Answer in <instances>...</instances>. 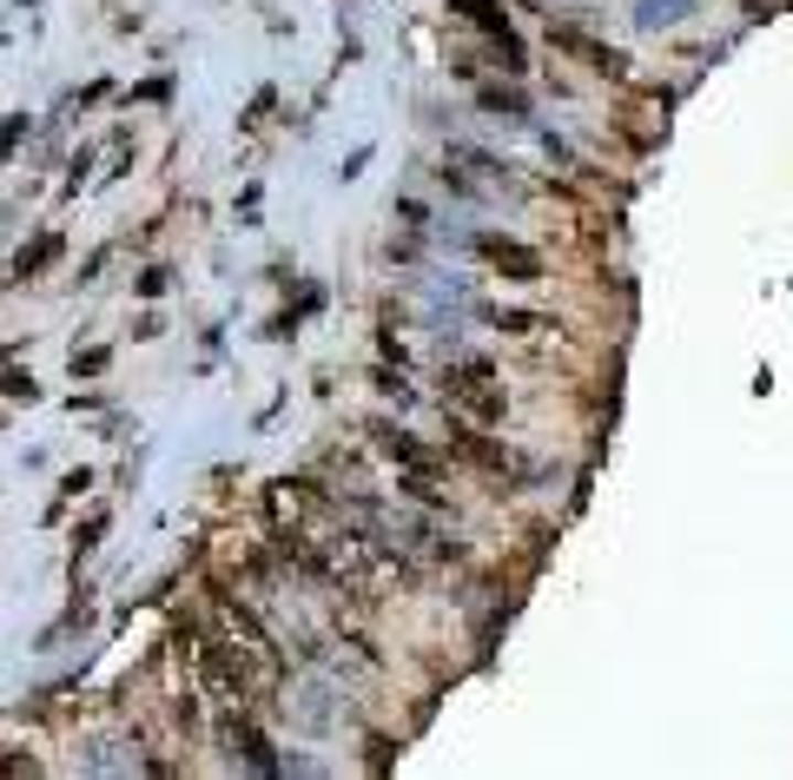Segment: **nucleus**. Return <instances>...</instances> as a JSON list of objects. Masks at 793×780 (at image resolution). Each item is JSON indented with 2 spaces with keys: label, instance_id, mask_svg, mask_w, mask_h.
Instances as JSON below:
<instances>
[{
  "label": "nucleus",
  "instance_id": "4",
  "mask_svg": "<svg viewBox=\"0 0 793 780\" xmlns=\"http://www.w3.org/2000/svg\"><path fill=\"white\" fill-rule=\"evenodd\" d=\"M476 258H483V265H496V271H503V278H516V285L543 278V252H529V245H516V238H503V232H483V238H476Z\"/></svg>",
  "mask_w": 793,
  "mask_h": 780
},
{
  "label": "nucleus",
  "instance_id": "7",
  "mask_svg": "<svg viewBox=\"0 0 793 780\" xmlns=\"http://www.w3.org/2000/svg\"><path fill=\"white\" fill-rule=\"evenodd\" d=\"M53 252H60V238H40V245H33V252H20V258H13V278H40V271H33V265H46V258H53Z\"/></svg>",
  "mask_w": 793,
  "mask_h": 780
},
{
  "label": "nucleus",
  "instance_id": "5",
  "mask_svg": "<svg viewBox=\"0 0 793 780\" xmlns=\"http://www.w3.org/2000/svg\"><path fill=\"white\" fill-rule=\"evenodd\" d=\"M450 450H457L463 463H476V470H496V477H516V470H523V463H516L496 437H476V430H457V437H450Z\"/></svg>",
  "mask_w": 793,
  "mask_h": 780
},
{
  "label": "nucleus",
  "instance_id": "3",
  "mask_svg": "<svg viewBox=\"0 0 793 780\" xmlns=\"http://www.w3.org/2000/svg\"><path fill=\"white\" fill-rule=\"evenodd\" d=\"M549 46H562V53H576V60H582L589 73H609V79H622V73H629V60H622V46H602L596 33H582V26H569V20H562V26L549 20Z\"/></svg>",
  "mask_w": 793,
  "mask_h": 780
},
{
  "label": "nucleus",
  "instance_id": "8",
  "mask_svg": "<svg viewBox=\"0 0 793 780\" xmlns=\"http://www.w3.org/2000/svg\"><path fill=\"white\" fill-rule=\"evenodd\" d=\"M483 106H490L496 119H523V99H516V93H483Z\"/></svg>",
  "mask_w": 793,
  "mask_h": 780
},
{
  "label": "nucleus",
  "instance_id": "1",
  "mask_svg": "<svg viewBox=\"0 0 793 780\" xmlns=\"http://www.w3.org/2000/svg\"><path fill=\"white\" fill-rule=\"evenodd\" d=\"M443 404L463 410V417H476V424H503V410H510L503 377H496V364H483V357H463V364L443 371Z\"/></svg>",
  "mask_w": 793,
  "mask_h": 780
},
{
  "label": "nucleus",
  "instance_id": "6",
  "mask_svg": "<svg viewBox=\"0 0 793 780\" xmlns=\"http://www.w3.org/2000/svg\"><path fill=\"white\" fill-rule=\"evenodd\" d=\"M371 437H377V450H390V457H404V463H424V444H417V437H404V430H390V424H371Z\"/></svg>",
  "mask_w": 793,
  "mask_h": 780
},
{
  "label": "nucleus",
  "instance_id": "2",
  "mask_svg": "<svg viewBox=\"0 0 793 780\" xmlns=\"http://www.w3.org/2000/svg\"><path fill=\"white\" fill-rule=\"evenodd\" d=\"M218 635H225V649L251 669V675H278L285 669V655H278V642L258 629V616L245 609V602H232V596H218Z\"/></svg>",
  "mask_w": 793,
  "mask_h": 780
}]
</instances>
